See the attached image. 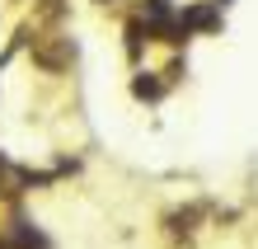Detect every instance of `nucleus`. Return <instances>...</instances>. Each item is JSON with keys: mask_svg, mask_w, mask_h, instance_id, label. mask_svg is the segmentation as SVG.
<instances>
[{"mask_svg": "<svg viewBox=\"0 0 258 249\" xmlns=\"http://www.w3.org/2000/svg\"><path fill=\"white\" fill-rule=\"evenodd\" d=\"M0 249H47V240H42L28 221H10V230L0 235Z\"/></svg>", "mask_w": 258, "mask_h": 249, "instance_id": "obj_2", "label": "nucleus"}, {"mask_svg": "<svg viewBox=\"0 0 258 249\" xmlns=\"http://www.w3.org/2000/svg\"><path fill=\"white\" fill-rule=\"evenodd\" d=\"M132 89H136V99H160V94H164V85H160V80H146V75H141Z\"/></svg>", "mask_w": 258, "mask_h": 249, "instance_id": "obj_4", "label": "nucleus"}, {"mask_svg": "<svg viewBox=\"0 0 258 249\" xmlns=\"http://www.w3.org/2000/svg\"><path fill=\"white\" fill-rule=\"evenodd\" d=\"M33 61L42 71H66L75 61V42L66 33H38L33 38Z\"/></svg>", "mask_w": 258, "mask_h": 249, "instance_id": "obj_1", "label": "nucleus"}, {"mask_svg": "<svg viewBox=\"0 0 258 249\" xmlns=\"http://www.w3.org/2000/svg\"><path fill=\"white\" fill-rule=\"evenodd\" d=\"M221 24V14H216V5H192V10H183L178 14V28H216Z\"/></svg>", "mask_w": 258, "mask_h": 249, "instance_id": "obj_3", "label": "nucleus"}]
</instances>
